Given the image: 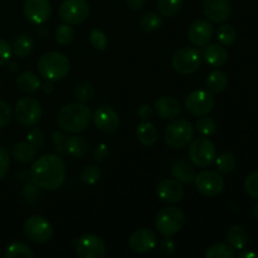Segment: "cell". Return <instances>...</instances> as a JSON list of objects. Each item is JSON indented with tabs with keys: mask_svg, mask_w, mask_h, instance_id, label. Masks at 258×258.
I'll return each mask as SVG.
<instances>
[{
	"mask_svg": "<svg viewBox=\"0 0 258 258\" xmlns=\"http://www.w3.org/2000/svg\"><path fill=\"white\" fill-rule=\"evenodd\" d=\"M29 180L43 190H57L66 180V164L55 154L40 156L29 170Z\"/></svg>",
	"mask_w": 258,
	"mask_h": 258,
	"instance_id": "1",
	"label": "cell"
},
{
	"mask_svg": "<svg viewBox=\"0 0 258 258\" xmlns=\"http://www.w3.org/2000/svg\"><path fill=\"white\" fill-rule=\"evenodd\" d=\"M92 115L91 110L82 102H71L60 107L57 115L58 126L70 134L82 133L87 128Z\"/></svg>",
	"mask_w": 258,
	"mask_h": 258,
	"instance_id": "2",
	"label": "cell"
},
{
	"mask_svg": "<svg viewBox=\"0 0 258 258\" xmlns=\"http://www.w3.org/2000/svg\"><path fill=\"white\" fill-rule=\"evenodd\" d=\"M38 72L45 80L54 82V81H60L71 71V60L66 54L60 52H47L39 58L38 60Z\"/></svg>",
	"mask_w": 258,
	"mask_h": 258,
	"instance_id": "3",
	"label": "cell"
},
{
	"mask_svg": "<svg viewBox=\"0 0 258 258\" xmlns=\"http://www.w3.org/2000/svg\"><path fill=\"white\" fill-rule=\"evenodd\" d=\"M194 138V126L185 118H174L164 131V140L171 149H183L190 144Z\"/></svg>",
	"mask_w": 258,
	"mask_h": 258,
	"instance_id": "4",
	"label": "cell"
},
{
	"mask_svg": "<svg viewBox=\"0 0 258 258\" xmlns=\"http://www.w3.org/2000/svg\"><path fill=\"white\" fill-rule=\"evenodd\" d=\"M185 224V216L178 207L161 209L155 218V227L164 237H173L181 231Z\"/></svg>",
	"mask_w": 258,
	"mask_h": 258,
	"instance_id": "5",
	"label": "cell"
},
{
	"mask_svg": "<svg viewBox=\"0 0 258 258\" xmlns=\"http://www.w3.org/2000/svg\"><path fill=\"white\" fill-rule=\"evenodd\" d=\"M216 146L208 136L202 135L201 138H197L190 141L189 158L196 166H199V168L209 166L216 160Z\"/></svg>",
	"mask_w": 258,
	"mask_h": 258,
	"instance_id": "6",
	"label": "cell"
},
{
	"mask_svg": "<svg viewBox=\"0 0 258 258\" xmlns=\"http://www.w3.org/2000/svg\"><path fill=\"white\" fill-rule=\"evenodd\" d=\"M42 105L37 98L22 97L14 106L15 120L23 126H35L42 118Z\"/></svg>",
	"mask_w": 258,
	"mask_h": 258,
	"instance_id": "7",
	"label": "cell"
},
{
	"mask_svg": "<svg viewBox=\"0 0 258 258\" xmlns=\"http://www.w3.org/2000/svg\"><path fill=\"white\" fill-rule=\"evenodd\" d=\"M23 231L29 241L34 243H47L53 237V227L50 222L43 216H30L25 219L23 224Z\"/></svg>",
	"mask_w": 258,
	"mask_h": 258,
	"instance_id": "8",
	"label": "cell"
},
{
	"mask_svg": "<svg viewBox=\"0 0 258 258\" xmlns=\"http://www.w3.org/2000/svg\"><path fill=\"white\" fill-rule=\"evenodd\" d=\"M202 55L196 48L181 47L174 53L171 66L180 75H193L201 67Z\"/></svg>",
	"mask_w": 258,
	"mask_h": 258,
	"instance_id": "9",
	"label": "cell"
},
{
	"mask_svg": "<svg viewBox=\"0 0 258 258\" xmlns=\"http://www.w3.org/2000/svg\"><path fill=\"white\" fill-rule=\"evenodd\" d=\"M216 106V98L211 91L197 90L189 93L185 98V108L194 117L209 115Z\"/></svg>",
	"mask_w": 258,
	"mask_h": 258,
	"instance_id": "10",
	"label": "cell"
},
{
	"mask_svg": "<svg viewBox=\"0 0 258 258\" xmlns=\"http://www.w3.org/2000/svg\"><path fill=\"white\" fill-rule=\"evenodd\" d=\"M90 15V5L86 0H63L59 7V17L66 24L78 25Z\"/></svg>",
	"mask_w": 258,
	"mask_h": 258,
	"instance_id": "11",
	"label": "cell"
},
{
	"mask_svg": "<svg viewBox=\"0 0 258 258\" xmlns=\"http://www.w3.org/2000/svg\"><path fill=\"white\" fill-rule=\"evenodd\" d=\"M194 185L199 194L212 198L223 191L224 180L217 171L206 170L197 174L194 178Z\"/></svg>",
	"mask_w": 258,
	"mask_h": 258,
	"instance_id": "12",
	"label": "cell"
},
{
	"mask_svg": "<svg viewBox=\"0 0 258 258\" xmlns=\"http://www.w3.org/2000/svg\"><path fill=\"white\" fill-rule=\"evenodd\" d=\"M76 253L80 258H103L106 254V244L101 237L86 233L78 238Z\"/></svg>",
	"mask_w": 258,
	"mask_h": 258,
	"instance_id": "13",
	"label": "cell"
},
{
	"mask_svg": "<svg viewBox=\"0 0 258 258\" xmlns=\"http://www.w3.org/2000/svg\"><path fill=\"white\" fill-rule=\"evenodd\" d=\"M23 12L28 22L40 25L50 18L52 5L49 0H25Z\"/></svg>",
	"mask_w": 258,
	"mask_h": 258,
	"instance_id": "14",
	"label": "cell"
},
{
	"mask_svg": "<svg viewBox=\"0 0 258 258\" xmlns=\"http://www.w3.org/2000/svg\"><path fill=\"white\" fill-rule=\"evenodd\" d=\"M158 244V237L155 232L148 228H141L134 232L128 238V247L138 254L151 252Z\"/></svg>",
	"mask_w": 258,
	"mask_h": 258,
	"instance_id": "15",
	"label": "cell"
},
{
	"mask_svg": "<svg viewBox=\"0 0 258 258\" xmlns=\"http://www.w3.org/2000/svg\"><path fill=\"white\" fill-rule=\"evenodd\" d=\"M96 128L103 134L115 133L120 126V117L113 108L108 106H101L92 116Z\"/></svg>",
	"mask_w": 258,
	"mask_h": 258,
	"instance_id": "16",
	"label": "cell"
},
{
	"mask_svg": "<svg viewBox=\"0 0 258 258\" xmlns=\"http://www.w3.org/2000/svg\"><path fill=\"white\" fill-rule=\"evenodd\" d=\"M202 9L207 19L211 20L212 23L221 24L226 22L231 15L232 5L229 0H204Z\"/></svg>",
	"mask_w": 258,
	"mask_h": 258,
	"instance_id": "17",
	"label": "cell"
},
{
	"mask_svg": "<svg viewBox=\"0 0 258 258\" xmlns=\"http://www.w3.org/2000/svg\"><path fill=\"white\" fill-rule=\"evenodd\" d=\"M183 183L176 179H164L156 185V196L165 203H179L184 198Z\"/></svg>",
	"mask_w": 258,
	"mask_h": 258,
	"instance_id": "18",
	"label": "cell"
},
{
	"mask_svg": "<svg viewBox=\"0 0 258 258\" xmlns=\"http://www.w3.org/2000/svg\"><path fill=\"white\" fill-rule=\"evenodd\" d=\"M213 32V25L212 23H209V20L197 19L189 27L188 38L191 44L197 45V47H204L211 42Z\"/></svg>",
	"mask_w": 258,
	"mask_h": 258,
	"instance_id": "19",
	"label": "cell"
},
{
	"mask_svg": "<svg viewBox=\"0 0 258 258\" xmlns=\"http://www.w3.org/2000/svg\"><path fill=\"white\" fill-rule=\"evenodd\" d=\"M155 111L163 120H174L181 113V106L175 97L164 96L156 100Z\"/></svg>",
	"mask_w": 258,
	"mask_h": 258,
	"instance_id": "20",
	"label": "cell"
},
{
	"mask_svg": "<svg viewBox=\"0 0 258 258\" xmlns=\"http://www.w3.org/2000/svg\"><path fill=\"white\" fill-rule=\"evenodd\" d=\"M202 57L211 67H222L228 60V52L221 44H206L202 52Z\"/></svg>",
	"mask_w": 258,
	"mask_h": 258,
	"instance_id": "21",
	"label": "cell"
},
{
	"mask_svg": "<svg viewBox=\"0 0 258 258\" xmlns=\"http://www.w3.org/2000/svg\"><path fill=\"white\" fill-rule=\"evenodd\" d=\"M171 175L180 183L190 184L191 181H194L197 173L196 169L188 161L184 160V159H178L171 165Z\"/></svg>",
	"mask_w": 258,
	"mask_h": 258,
	"instance_id": "22",
	"label": "cell"
},
{
	"mask_svg": "<svg viewBox=\"0 0 258 258\" xmlns=\"http://www.w3.org/2000/svg\"><path fill=\"white\" fill-rule=\"evenodd\" d=\"M66 148H67V154H70L72 158L81 159L85 158L90 150V143L83 136H71L66 140Z\"/></svg>",
	"mask_w": 258,
	"mask_h": 258,
	"instance_id": "23",
	"label": "cell"
},
{
	"mask_svg": "<svg viewBox=\"0 0 258 258\" xmlns=\"http://www.w3.org/2000/svg\"><path fill=\"white\" fill-rule=\"evenodd\" d=\"M37 156V149L33 148L28 141H19L12 149V158L20 164L33 161Z\"/></svg>",
	"mask_w": 258,
	"mask_h": 258,
	"instance_id": "24",
	"label": "cell"
},
{
	"mask_svg": "<svg viewBox=\"0 0 258 258\" xmlns=\"http://www.w3.org/2000/svg\"><path fill=\"white\" fill-rule=\"evenodd\" d=\"M15 83H17L18 90L28 95L37 92L40 88V80L34 72H30V71L20 73L15 80Z\"/></svg>",
	"mask_w": 258,
	"mask_h": 258,
	"instance_id": "25",
	"label": "cell"
},
{
	"mask_svg": "<svg viewBox=\"0 0 258 258\" xmlns=\"http://www.w3.org/2000/svg\"><path fill=\"white\" fill-rule=\"evenodd\" d=\"M227 241L234 249H243L248 244V233L244 227L234 224L227 232Z\"/></svg>",
	"mask_w": 258,
	"mask_h": 258,
	"instance_id": "26",
	"label": "cell"
},
{
	"mask_svg": "<svg viewBox=\"0 0 258 258\" xmlns=\"http://www.w3.org/2000/svg\"><path fill=\"white\" fill-rule=\"evenodd\" d=\"M206 86L212 93H221L228 86V76L222 70H214L207 76Z\"/></svg>",
	"mask_w": 258,
	"mask_h": 258,
	"instance_id": "27",
	"label": "cell"
},
{
	"mask_svg": "<svg viewBox=\"0 0 258 258\" xmlns=\"http://www.w3.org/2000/svg\"><path fill=\"white\" fill-rule=\"evenodd\" d=\"M136 136L144 146H153L158 141V130L149 121H143L136 127Z\"/></svg>",
	"mask_w": 258,
	"mask_h": 258,
	"instance_id": "28",
	"label": "cell"
},
{
	"mask_svg": "<svg viewBox=\"0 0 258 258\" xmlns=\"http://www.w3.org/2000/svg\"><path fill=\"white\" fill-rule=\"evenodd\" d=\"M139 25H140V28L144 32L154 33L161 28V25H163V18L158 13L149 12L140 18Z\"/></svg>",
	"mask_w": 258,
	"mask_h": 258,
	"instance_id": "29",
	"label": "cell"
},
{
	"mask_svg": "<svg viewBox=\"0 0 258 258\" xmlns=\"http://www.w3.org/2000/svg\"><path fill=\"white\" fill-rule=\"evenodd\" d=\"M183 7V0H156V8L159 14L171 18L178 14Z\"/></svg>",
	"mask_w": 258,
	"mask_h": 258,
	"instance_id": "30",
	"label": "cell"
},
{
	"mask_svg": "<svg viewBox=\"0 0 258 258\" xmlns=\"http://www.w3.org/2000/svg\"><path fill=\"white\" fill-rule=\"evenodd\" d=\"M33 50V40L29 35L23 34L19 35L17 39L14 40L13 44V52L17 57L19 58H27L28 55L32 53Z\"/></svg>",
	"mask_w": 258,
	"mask_h": 258,
	"instance_id": "31",
	"label": "cell"
},
{
	"mask_svg": "<svg viewBox=\"0 0 258 258\" xmlns=\"http://www.w3.org/2000/svg\"><path fill=\"white\" fill-rule=\"evenodd\" d=\"M5 257L7 258H15V257H23V258H33L34 253L30 249L28 244L23 243V242H13L12 244L7 247L5 249Z\"/></svg>",
	"mask_w": 258,
	"mask_h": 258,
	"instance_id": "32",
	"label": "cell"
},
{
	"mask_svg": "<svg viewBox=\"0 0 258 258\" xmlns=\"http://www.w3.org/2000/svg\"><path fill=\"white\" fill-rule=\"evenodd\" d=\"M206 258H233L236 256L234 248L227 243H217L209 247L206 252Z\"/></svg>",
	"mask_w": 258,
	"mask_h": 258,
	"instance_id": "33",
	"label": "cell"
},
{
	"mask_svg": "<svg viewBox=\"0 0 258 258\" xmlns=\"http://www.w3.org/2000/svg\"><path fill=\"white\" fill-rule=\"evenodd\" d=\"M216 165L218 171L223 174H229L236 169L237 166V159L234 154L232 153H224L219 155L218 158L216 156Z\"/></svg>",
	"mask_w": 258,
	"mask_h": 258,
	"instance_id": "34",
	"label": "cell"
},
{
	"mask_svg": "<svg viewBox=\"0 0 258 258\" xmlns=\"http://www.w3.org/2000/svg\"><path fill=\"white\" fill-rule=\"evenodd\" d=\"M93 96H95V87L88 81H82V82H80L76 86L75 97L78 102H88V101L92 100Z\"/></svg>",
	"mask_w": 258,
	"mask_h": 258,
	"instance_id": "35",
	"label": "cell"
},
{
	"mask_svg": "<svg viewBox=\"0 0 258 258\" xmlns=\"http://www.w3.org/2000/svg\"><path fill=\"white\" fill-rule=\"evenodd\" d=\"M101 178V170L96 165H86L80 171V180L87 185H95Z\"/></svg>",
	"mask_w": 258,
	"mask_h": 258,
	"instance_id": "36",
	"label": "cell"
},
{
	"mask_svg": "<svg viewBox=\"0 0 258 258\" xmlns=\"http://www.w3.org/2000/svg\"><path fill=\"white\" fill-rule=\"evenodd\" d=\"M217 38L222 45H232L237 39V32L231 24H222L217 30Z\"/></svg>",
	"mask_w": 258,
	"mask_h": 258,
	"instance_id": "37",
	"label": "cell"
},
{
	"mask_svg": "<svg viewBox=\"0 0 258 258\" xmlns=\"http://www.w3.org/2000/svg\"><path fill=\"white\" fill-rule=\"evenodd\" d=\"M76 32L70 24H60L58 25L57 30H55V40L59 43L60 45H68L75 40Z\"/></svg>",
	"mask_w": 258,
	"mask_h": 258,
	"instance_id": "38",
	"label": "cell"
},
{
	"mask_svg": "<svg viewBox=\"0 0 258 258\" xmlns=\"http://www.w3.org/2000/svg\"><path fill=\"white\" fill-rule=\"evenodd\" d=\"M196 127L201 135L212 136L213 134H216L218 125H217L216 120H213L212 117H206V116H203V117L199 118V120L197 121Z\"/></svg>",
	"mask_w": 258,
	"mask_h": 258,
	"instance_id": "39",
	"label": "cell"
},
{
	"mask_svg": "<svg viewBox=\"0 0 258 258\" xmlns=\"http://www.w3.org/2000/svg\"><path fill=\"white\" fill-rule=\"evenodd\" d=\"M90 42L93 48L98 50H105L108 45L107 35L100 29H92L90 33Z\"/></svg>",
	"mask_w": 258,
	"mask_h": 258,
	"instance_id": "40",
	"label": "cell"
},
{
	"mask_svg": "<svg viewBox=\"0 0 258 258\" xmlns=\"http://www.w3.org/2000/svg\"><path fill=\"white\" fill-rule=\"evenodd\" d=\"M22 198H23V201L28 204L37 203L40 198L39 188H38L37 185H34L33 183L25 184V185L23 186Z\"/></svg>",
	"mask_w": 258,
	"mask_h": 258,
	"instance_id": "41",
	"label": "cell"
},
{
	"mask_svg": "<svg viewBox=\"0 0 258 258\" xmlns=\"http://www.w3.org/2000/svg\"><path fill=\"white\" fill-rule=\"evenodd\" d=\"M244 189L249 197L258 201V170L249 174L244 180Z\"/></svg>",
	"mask_w": 258,
	"mask_h": 258,
	"instance_id": "42",
	"label": "cell"
},
{
	"mask_svg": "<svg viewBox=\"0 0 258 258\" xmlns=\"http://www.w3.org/2000/svg\"><path fill=\"white\" fill-rule=\"evenodd\" d=\"M27 141L35 148L37 150H39L43 145H44V141H45V135L40 128H33L28 133L27 135Z\"/></svg>",
	"mask_w": 258,
	"mask_h": 258,
	"instance_id": "43",
	"label": "cell"
},
{
	"mask_svg": "<svg viewBox=\"0 0 258 258\" xmlns=\"http://www.w3.org/2000/svg\"><path fill=\"white\" fill-rule=\"evenodd\" d=\"M12 117L13 111L10 105L8 102H5L4 100H0V128L9 125V122L12 121Z\"/></svg>",
	"mask_w": 258,
	"mask_h": 258,
	"instance_id": "44",
	"label": "cell"
},
{
	"mask_svg": "<svg viewBox=\"0 0 258 258\" xmlns=\"http://www.w3.org/2000/svg\"><path fill=\"white\" fill-rule=\"evenodd\" d=\"M110 158V149L106 144H98L93 150V160L97 163H103Z\"/></svg>",
	"mask_w": 258,
	"mask_h": 258,
	"instance_id": "45",
	"label": "cell"
},
{
	"mask_svg": "<svg viewBox=\"0 0 258 258\" xmlns=\"http://www.w3.org/2000/svg\"><path fill=\"white\" fill-rule=\"evenodd\" d=\"M10 165V155L4 148L0 146V181L5 178L8 174Z\"/></svg>",
	"mask_w": 258,
	"mask_h": 258,
	"instance_id": "46",
	"label": "cell"
},
{
	"mask_svg": "<svg viewBox=\"0 0 258 258\" xmlns=\"http://www.w3.org/2000/svg\"><path fill=\"white\" fill-rule=\"evenodd\" d=\"M66 136L62 133H55L52 134V141L53 146H54V150L59 154H67V148H66Z\"/></svg>",
	"mask_w": 258,
	"mask_h": 258,
	"instance_id": "47",
	"label": "cell"
},
{
	"mask_svg": "<svg viewBox=\"0 0 258 258\" xmlns=\"http://www.w3.org/2000/svg\"><path fill=\"white\" fill-rule=\"evenodd\" d=\"M13 55V49L8 42L4 39H0V67L7 64Z\"/></svg>",
	"mask_w": 258,
	"mask_h": 258,
	"instance_id": "48",
	"label": "cell"
},
{
	"mask_svg": "<svg viewBox=\"0 0 258 258\" xmlns=\"http://www.w3.org/2000/svg\"><path fill=\"white\" fill-rule=\"evenodd\" d=\"M176 251V244L173 239H170V237H166L161 241L160 243V252L163 256H171L174 252Z\"/></svg>",
	"mask_w": 258,
	"mask_h": 258,
	"instance_id": "49",
	"label": "cell"
},
{
	"mask_svg": "<svg viewBox=\"0 0 258 258\" xmlns=\"http://www.w3.org/2000/svg\"><path fill=\"white\" fill-rule=\"evenodd\" d=\"M154 115V110L149 103H143L140 107L138 108V116L143 121H149Z\"/></svg>",
	"mask_w": 258,
	"mask_h": 258,
	"instance_id": "50",
	"label": "cell"
},
{
	"mask_svg": "<svg viewBox=\"0 0 258 258\" xmlns=\"http://www.w3.org/2000/svg\"><path fill=\"white\" fill-rule=\"evenodd\" d=\"M126 5L133 10H139L145 5L146 0H125Z\"/></svg>",
	"mask_w": 258,
	"mask_h": 258,
	"instance_id": "51",
	"label": "cell"
},
{
	"mask_svg": "<svg viewBox=\"0 0 258 258\" xmlns=\"http://www.w3.org/2000/svg\"><path fill=\"white\" fill-rule=\"evenodd\" d=\"M17 180L18 181L29 180V173H28L27 170H24V169H22V170H19L17 173Z\"/></svg>",
	"mask_w": 258,
	"mask_h": 258,
	"instance_id": "52",
	"label": "cell"
},
{
	"mask_svg": "<svg viewBox=\"0 0 258 258\" xmlns=\"http://www.w3.org/2000/svg\"><path fill=\"white\" fill-rule=\"evenodd\" d=\"M43 91H44V93H52L53 91H54V86L50 82L45 83V85L43 86Z\"/></svg>",
	"mask_w": 258,
	"mask_h": 258,
	"instance_id": "53",
	"label": "cell"
},
{
	"mask_svg": "<svg viewBox=\"0 0 258 258\" xmlns=\"http://www.w3.org/2000/svg\"><path fill=\"white\" fill-rule=\"evenodd\" d=\"M239 257H241V258H248V257L257 258L258 254L253 253V252H242V253H239Z\"/></svg>",
	"mask_w": 258,
	"mask_h": 258,
	"instance_id": "54",
	"label": "cell"
},
{
	"mask_svg": "<svg viewBox=\"0 0 258 258\" xmlns=\"http://www.w3.org/2000/svg\"><path fill=\"white\" fill-rule=\"evenodd\" d=\"M253 214H254V217H256V218L258 219V204H256V206H254V208H253Z\"/></svg>",
	"mask_w": 258,
	"mask_h": 258,
	"instance_id": "55",
	"label": "cell"
},
{
	"mask_svg": "<svg viewBox=\"0 0 258 258\" xmlns=\"http://www.w3.org/2000/svg\"><path fill=\"white\" fill-rule=\"evenodd\" d=\"M10 67H12V68H10V71L19 70V66H18V64H12V66H10Z\"/></svg>",
	"mask_w": 258,
	"mask_h": 258,
	"instance_id": "56",
	"label": "cell"
}]
</instances>
